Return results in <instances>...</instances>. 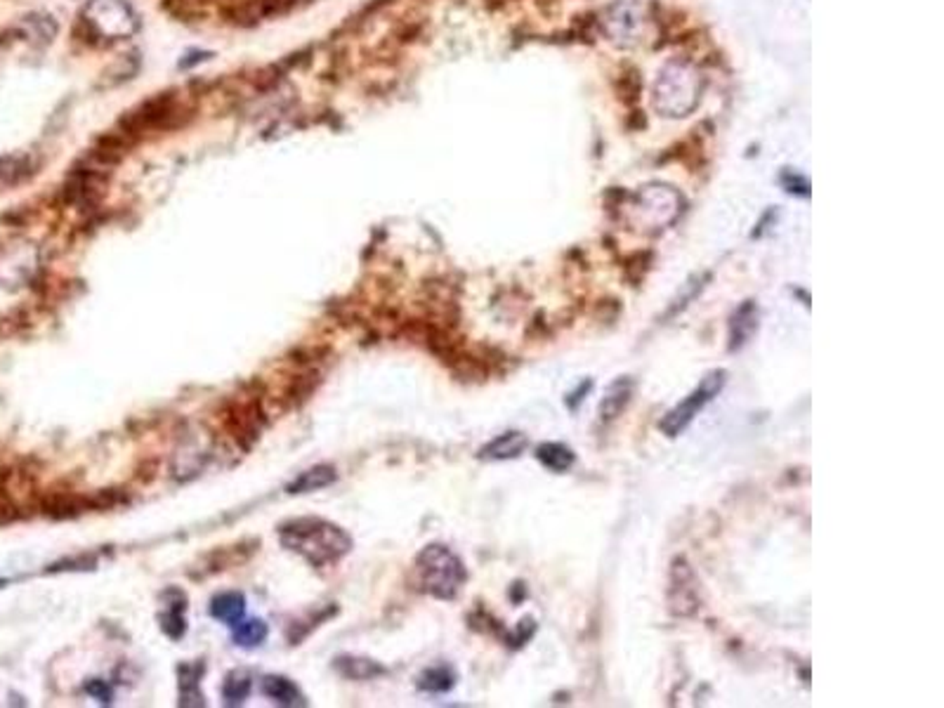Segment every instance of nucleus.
<instances>
[{"mask_svg":"<svg viewBox=\"0 0 944 708\" xmlns=\"http://www.w3.org/2000/svg\"><path fill=\"white\" fill-rule=\"evenodd\" d=\"M284 548L305 557L312 567H329L352 550V538L342 526L319 517H300L281 526Z\"/></svg>","mask_w":944,"mask_h":708,"instance_id":"1","label":"nucleus"},{"mask_svg":"<svg viewBox=\"0 0 944 708\" xmlns=\"http://www.w3.org/2000/svg\"><path fill=\"white\" fill-rule=\"evenodd\" d=\"M418 586L437 600H453L463 588L468 572L461 557L442 544H433L416 557Z\"/></svg>","mask_w":944,"mask_h":708,"instance_id":"2","label":"nucleus"},{"mask_svg":"<svg viewBox=\"0 0 944 708\" xmlns=\"http://www.w3.org/2000/svg\"><path fill=\"white\" fill-rule=\"evenodd\" d=\"M727 385V371L725 368H715V371L706 373L704 378H701V383L696 385L695 390L689 392L687 397L683 399L680 404H676L673 409L668 411V414L659 421V430L666 434V437H678V434H683L685 430L695 423L696 415L701 414V411L706 409L708 404L713 402V399L718 397L720 392H723V387Z\"/></svg>","mask_w":944,"mask_h":708,"instance_id":"3","label":"nucleus"},{"mask_svg":"<svg viewBox=\"0 0 944 708\" xmlns=\"http://www.w3.org/2000/svg\"><path fill=\"white\" fill-rule=\"evenodd\" d=\"M668 605L676 617H692L699 610V586L685 557H676L670 567Z\"/></svg>","mask_w":944,"mask_h":708,"instance_id":"4","label":"nucleus"},{"mask_svg":"<svg viewBox=\"0 0 944 708\" xmlns=\"http://www.w3.org/2000/svg\"><path fill=\"white\" fill-rule=\"evenodd\" d=\"M758 319H761V310L755 305L753 300H746L742 305L734 310L730 319V340H727V348L730 352H739L751 342V338L755 336L758 331Z\"/></svg>","mask_w":944,"mask_h":708,"instance_id":"5","label":"nucleus"},{"mask_svg":"<svg viewBox=\"0 0 944 708\" xmlns=\"http://www.w3.org/2000/svg\"><path fill=\"white\" fill-rule=\"evenodd\" d=\"M633 392H635L633 378H628V376L616 378L614 383L604 390V397L600 399V406H597L600 421H604V423L616 421V418L622 415V411L628 406V402L633 399Z\"/></svg>","mask_w":944,"mask_h":708,"instance_id":"6","label":"nucleus"},{"mask_svg":"<svg viewBox=\"0 0 944 708\" xmlns=\"http://www.w3.org/2000/svg\"><path fill=\"white\" fill-rule=\"evenodd\" d=\"M529 446V437L524 433H503L499 434L496 440H491L489 444H484L480 449L481 461H512V458H519Z\"/></svg>","mask_w":944,"mask_h":708,"instance_id":"7","label":"nucleus"},{"mask_svg":"<svg viewBox=\"0 0 944 708\" xmlns=\"http://www.w3.org/2000/svg\"><path fill=\"white\" fill-rule=\"evenodd\" d=\"M537 458L546 470L555 472V475H565V472L572 470L574 463H576L574 449L572 446L562 444V442H543V444H538Z\"/></svg>","mask_w":944,"mask_h":708,"instance_id":"8","label":"nucleus"},{"mask_svg":"<svg viewBox=\"0 0 944 708\" xmlns=\"http://www.w3.org/2000/svg\"><path fill=\"white\" fill-rule=\"evenodd\" d=\"M262 692L265 696H269L272 702L281 703V706H305V696L303 692L295 687V683H291L284 675H267L262 678Z\"/></svg>","mask_w":944,"mask_h":708,"instance_id":"9","label":"nucleus"},{"mask_svg":"<svg viewBox=\"0 0 944 708\" xmlns=\"http://www.w3.org/2000/svg\"><path fill=\"white\" fill-rule=\"evenodd\" d=\"M210 614L227 626H237L246 614V598L241 592H220L210 602Z\"/></svg>","mask_w":944,"mask_h":708,"instance_id":"10","label":"nucleus"},{"mask_svg":"<svg viewBox=\"0 0 944 708\" xmlns=\"http://www.w3.org/2000/svg\"><path fill=\"white\" fill-rule=\"evenodd\" d=\"M295 3H298V0H250L248 5L241 7V13H237V22H241V24H256L260 19L288 13Z\"/></svg>","mask_w":944,"mask_h":708,"instance_id":"11","label":"nucleus"},{"mask_svg":"<svg viewBox=\"0 0 944 708\" xmlns=\"http://www.w3.org/2000/svg\"><path fill=\"white\" fill-rule=\"evenodd\" d=\"M335 482V470L331 465H317V468H310L305 470L298 480H293L288 484V494H310V491H319V489L329 487Z\"/></svg>","mask_w":944,"mask_h":708,"instance_id":"12","label":"nucleus"},{"mask_svg":"<svg viewBox=\"0 0 944 708\" xmlns=\"http://www.w3.org/2000/svg\"><path fill=\"white\" fill-rule=\"evenodd\" d=\"M335 668L341 675L352 680H373L378 675H385V668L371 659H354V657H341L335 661Z\"/></svg>","mask_w":944,"mask_h":708,"instance_id":"13","label":"nucleus"},{"mask_svg":"<svg viewBox=\"0 0 944 708\" xmlns=\"http://www.w3.org/2000/svg\"><path fill=\"white\" fill-rule=\"evenodd\" d=\"M201 666H180V703L182 706H203V694L199 690Z\"/></svg>","mask_w":944,"mask_h":708,"instance_id":"14","label":"nucleus"},{"mask_svg":"<svg viewBox=\"0 0 944 708\" xmlns=\"http://www.w3.org/2000/svg\"><path fill=\"white\" fill-rule=\"evenodd\" d=\"M456 685V673L451 671L449 666H433L418 678V687L430 694H444Z\"/></svg>","mask_w":944,"mask_h":708,"instance_id":"15","label":"nucleus"},{"mask_svg":"<svg viewBox=\"0 0 944 708\" xmlns=\"http://www.w3.org/2000/svg\"><path fill=\"white\" fill-rule=\"evenodd\" d=\"M269 629L267 623L260 621V619H250V621H241L234 626V642L241 645V647H257L262 642L267 640Z\"/></svg>","mask_w":944,"mask_h":708,"instance_id":"16","label":"nucleus"},{"mask_svg":"<svg viewBox=\"0 0 944 708\" xmlns=\"http://www.w3.org/2000/svg\"><path fill=\"white\" fill-rule=\"evenodd\" d=\"M250 687H253V680H250L248 673H244V671L229 673L225 680V685H222L225 702L229 703V706H234V703H241L246 696L250 694Z\"/></svg>","mask_w":944,"mask_h":708,"instance_id":"17","label":"nucleus"},{"mask_svg":"<svg viewBox=\"0 0 944 708\" xmlns=\"http://www.w3.org/2000/svg\"><path fill=\"white\" fill-rule=\"evenodd\" d=\"M29 161L19 156H5L0 159V184H14L29 175Z\"/></svg>","mask_w":944,"mask_h":708,"instance_id":"18","label":"nucleus"},{"mask_svg":"<svg viewBox=\"0 0 944 708\" xmlns=\"http://www.w3.org/2000/svg\"><path fill=\"white\" fill-rule=\"evenodd\" d=\"M161 621H164L161 623V629L171 635L173 640H177V638H182L184 635V617H182V611L177 610V607L171 611H165Z\"/></svg>","mask_w":944,"mask_h":708,"instance_id":"19","label":"nucleus"},{"mask_svg":"<svg viewBox=\"0 0 944 708\" xmlns=\"http://www.w3.org/2000/svg\"><path fill=\"white\" fill-rule=\"evenodd\" d=\"M86 692L88 694H92L98 702H109L111 699V690H109V685L104 683V680H90V683L86 685Z\"/></svg>","mask_w":944,"mask_h":708,"instance_id":"20","label":"nucleus"},{"mask_svg":"<svg viewBox=\"0 0 944 708\" xmlns=\"http://www.w3.org/2000/svg\"><path fill=\"white\" fill-rule=\"evenodd\" d=\"M0 586H3V581H0Z\"/></svg>","mask_w":944,"mask_h":708,"instance_id":"21","label":"nucleus"}]
</instances>
